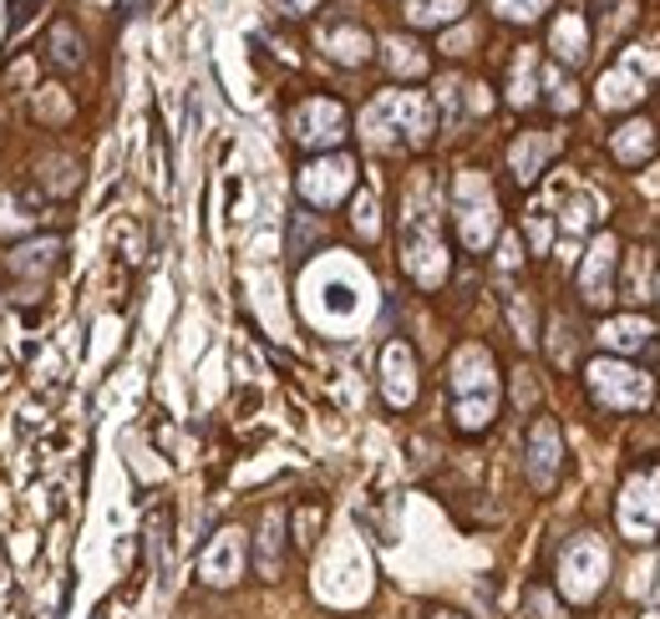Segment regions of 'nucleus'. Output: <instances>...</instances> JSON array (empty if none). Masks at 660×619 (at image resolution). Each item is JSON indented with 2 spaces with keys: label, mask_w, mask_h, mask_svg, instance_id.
Listing matches in <instances>:
<instances>
[{
  "label": "nucleus",
  "mask_w": 660,
  "mask_h": 619,
  "mask_svg": "<svg viewBox=\"0 0 660 619\" xmlns=\"http://www.w3.org/2000/svg\"><path fill=\"white\" fill-rule=\"evenodd\" d=\"M584 376H590L594 407H605V411H646L650 396H656L650 371L630 366V361H590Z\"/></svg>",
  "instance_id": "nucleus-1"
},
{
  "label": "nucleus",
  "mask_w": 660,
  "mask_h": 619,
  "mask_svg": "<svg viewBox=\"0 0 660 619\" xmlns=\"http://www.w3.org/2000/svg\"><path fill=\"white\" fill-rule=\"evenodd\" d=\"M605 574H609V554L594 533H580V539L564 543V554H559V589H564V599L590 605L594 594L605 589Z\"/></svg>",
  "instance_id": "nucleus-2"
},
{
  "label": "nucleus",
  "mask_w": 660,
  "mask_h": 619,
  "mask_svg": "<svg viewBox=\"0 0 660 619\" xmlns=\"http://www.w3.org/2000/svg\"><path fill=\"white\" fill-rule=\"evenodd\" d=\"M559 462H564V436H559V422L554 417H539V422L528 427V483L534 493H549L559 483Z\"/></svg>",
  "instance_id": "nucleus-3"
},
{
  "label": "nucleus",
  "mask_w": 660,
  "mask_h": 619,
  "mask_svg": "<svg viewBox=\"0 0 660 619\" xmlns=\"http://www.w3.org/2000/svg\"><path fill=\"white\" fill-rule=\"evenodd\" d=\"M615 264H620V250H615V239L600 234L590 244V254H584V269H580V300L594 305V310H605L609 300H615Z\"/></svg>",
  "instance_id": "nucleus-4"
},
{
  "label": "nucleus",
  "mask_w": 660,
  "mask_h": 619,
  "mask_svg": "<svg viewBox=\"0 0 660 619\" xmlns=\"http://www.w3.org/2000/svg\"><path fill=\"white\" fill-rule=\"evenodd\" d=\"M290 128L305 147H336L345 137V107L330 97H310L305 107H295Z\"/></svg>",
  "instance_id": "nucleus-5"
},
{
  "label": "nucleus",
  "mask_w": 660,
  "mask_h": 619,
  "mask_svg": "<svg viewBox=\"0 0 660 619\" xmlns=\"http://www.w3.org/2000/svg\"><path fill=\"white\" fill-rule=\"evenodd\" d=\"M351 178H356V163L351 158H320L300 173V194L310 203H320V209H336L345 198V188H351Z\"/></svg>",
  "instance_id": "nucleus-6"
},
{
  "label": "nucleus",
  "mask_w": 660,
  "mask_h": 619,
  "mask_svg": "<svg viewBox=\"0 0 660 619\" xmlns=\"http://www.w3.org/2000/svg\"><path fill=\"white\" fill-rule=\"evenodd\" d=\"M462 188L473 194V203L458 194V229H462V239H468V250H483L493 239V229H498V219H493V194H488V184L483 178H462Z\"/></svg>",
  "instance_id": "nucleus-7"
},
{
  "label": "nucleus",
  "mask_w": 660,
  "mask_h": 619,
  "mask_svg": "<svg viewBox=\"0 0 660 619\" xmlns=\"http://www.w3.org/2000/svg\"><path fill=\"white\" fill-rule=\"evenodd\" d=\"M204 579L209 584H234L239 574H244V533H234V528H224L219 539L209 543V554H204Z\"/></svg>",
  "instance_id": "nucleus-8"
},
{
  "label": "nucleus",
  "mask_w": 660,
  "mask_h": 619,
  "mask_svg": "<svg viewBox=\"0 0 660 619\" xmlns=\"http://www.w3.org/2000/svg\"><path fill=\"white\" fill-rule=\"evenodd\" d=\"M382 371H386V401H392V407H407L411 396H417V366H411L407 345H386Z\"/></svg>",
  "instance_id": "nucleus-9"
},
{
  "label": "nucleus",
  "mask_w": 660,
  "mask_h": 619,
  "mask_svg": "<svg viewBox=\"0 0 660 619\" xmlns=\"http://www.w3.org/2000/svg\"><path fill=\"white\" fill-rule=\"evenodd\" d=\"M640 92H646V81L635 77V56H625L615 71L600 77V102H605V107H630Z\"/></svg>",
  "instance_id": "nucleus-10"
},
{
  "label": "nucleus",
  "mask_w": 660,
  "mask_h": 619,
  "mask_svg": "<svg viewBox=\"0 0 660 619\" xmlns=\"http://www.w3.org/2000/svg\"><path fill=\"white\" fill-rule=\"evenodd\" d=\"M609 147H615V158L620 163H646L650 153H656V128H650L646 118H635L609 137Z\"/></svg>",
  "instance_id": "nucleus-11"
},
{
  "label": "nucleus",
  "mask_w": 660,
  "mask_h": 619,
  "mask_svg": "<svg viewBox=\"0 0 660 619\" xmlns=\"http://www.w3.org/2000/svg\"><path fill=\"white\" fill-rule=\"evenodd\" d=\"M279 564H285V513L270 508L264 523H260V574L264 579H275Z\"/></svg>",
  "instance_id": "nucleus-12"
},
{
  "label": "nucleus",
  "mask_w": 660,
  "mask_h": 619,
  "mask_svg": "<svg viewBox=\"0 0 660 619\" xmlns=\"http://www.w3.org/2000/svg\"><path fill=\"white\" fill-rule=\"evenodd\" d=\"M600 341H605L609 351H620V356H630V351H646V345L656 341V330H650L646 320L625 316V320H605V330H600Z\"/></svg>",
  "instance_id": "nucleus-13"
},
{
  "label": "nucleus",
  "mask_w": 660,
  "mask_h": 619,
  "mask_svg": "<svg viewBox=\"0 0 660 619\" xmlns=\"http://www.w3.org/2000/svg\"><path fill=\"white\" fill-rule=\"evenodd\" d=\"M46 46H52V62L62 66V71H81V66H87V52H81V36L72 21H56Z\"/></svg>",
  "instance_id": "nucleus-14"
},
{
  "label": "nucleus",
  "mask_w": 660,
  "mask_h": 619,
  "mask_svg": "<svg viewBox=\"0 0 660 619\" xmlns=\"http://www.w3.org/2000/svg\"><path fill=\"white\" fill-rule=\"evenodd\" d=\"M468 0H407V21L411 26H448L458 21Z\"/></svg>",
  "instance_id": "nucleus-15"
},
{
  "label": "nucleus",
  "mask_w": 660,
  "mask_h": 619,
  "mask_svg": "<svg viewBox=\"0 0 660 619\" xmlns=\"http://www.w3.org/2000/svg\"><path fill=\"white\" fill-rule=\"evenodd\" d=\"M554 52H559V62H569V66H580L584 56H590V41H584L580 15H564V21L554 26Z\"/></svg>",
  "instance_id": "nucleus-16"
},
{
  "label": "nucleus",
  "mask_w": 660,
  "mask_h": 619,
  "mask_svg": "<svg viewBox=\"0 0 660 619\" xmlns=\"http://www.w3.org/2000/svg\"><path fill=\"white\" fill-rule=\"evenodd\" d=\"M326 52L336 56V62H351V66H356V62H366V56H371V36H366L361 26L330 31V36H326Z\"/></svg>",
  "instance_id": "nucleus-17"
},
{
  "label": "nucleus",
  "mask_w": 660,
  "mask_h": 619,
  "mask_svg": "<svg viewBox=\"0 0 660 619\" xmlns=\"http://www.w3.org/2000/svg\"><path fill=\"white\" fill-rule=\"evenodd\" d=\"M543 153H549V143H543L539 132H528L524 143H518V147H514V168H518V178H524V184H528V178H534V173H539V163H543Z\"/></svg>",
  "instance_id": "nucleus-18"
},
{
  "label": "nucleus",
  "mask_w": 660,
  "mask_h": 619,
  "mask_svg": "<svg viewBox=\"0 0 660 619\" xmlns=\"http://www.w3.org/2000/svg\"><path fill=\"white\" fill-rule=\"evenodd\" d=\"M52 254H56V239H41V244H31V250H15V269L46 275V269H52Z\"/></svg>",
  "instance_id": "nucleus-19"
},
{
  "label": "nucleus",
  "mask_w": 660,
  "mask_h": 619,
  "mask_svg": "<svg viewBox=\"0 0 660 619\" xmlns=\"http://www.w3.org/2000/svg\"><path fill=\"white\" fill-rule=\"evenodd\" d=\"M168 523H173V513L158 508V513H153V564H158V579H168Z\"/></svg>",
  "instance_id": "nucleus-20"
},
{
  "label": "nucleus",
  "mask_w": 660,
  "mask_h": 619,
  "mask_svg": "<svg viewBox=\"0 0 660 619\" xmlns=\"http://www.w3.org/2000/svg\"><path fill=\"white\" fill-rule=\"evenodd\" d=\"M320 523H326V508H320V502L300 508V518H295V543H300V549H310V543H316V533H320Z\"/></svg>",
  "instance_id": "nucleus-21"
},
{
  "label": "nucleus",
  "mask_w": 660,
  "mask_h": 619,
  "mask_svg": "<svg viewBox=\"0 0 660 619\" xmlns=\"http://www.w3.org/2000/svg\"><path fill=\"white\" fill-rule=\"evenodd\" d=\"M498 5V15H508V21H539L543 11H549V0H493Z\"/></svg>",
  "instance_id": "nucleus-22"
},
{
  "label": "nucleus",
  "mask_w": 660,
  "mask_h": 619,
  "mask_svg": "<svg viewBox=\"0 0 660 619\" xmlns=\"http://www.w3.org/2000/svg\"><path fill=\"white\" fill-rule=\"evenodd\" d=\"M549 92H554L549 102H554L559 112H574V102H580V97H574V81L559 77V71H549Z\"/></svg>",
  "instance_id": "nucleus-23"
},
{
  "label": "nucleus",
  "mask_w": 660,
  "mask_h": 619,
  "mask_svg": "<svg viewBox=\"0 0 660 619\" xmlns=\"http://www.w3.org/2000/svg\"><path fill=\"white\" fill-rule=\"evenodd\" d=\"M41 5H46V0H11V36H21V31L36 21Z\"/></svg>",
  "instance_id": "nucleus-24"
},
{
  "label": "nucleus",
  "mask_w": 660,
  "mask_h": 619,
  "mask_svg": "<svg viewBox=\"0 0 660 619\" xmlns=\"http://www.w3.org/2000/svg\"><path fill=\"white\" fill-rule=\"evenodd\" d=\"M392 66H396V71H411V77H417V71H422V56H417V46H407V41H396V46H392Z\"/></svg>",
  "instance_id": "nucleus-25"
},
{
  "label": "nucleus",
  "mask_w": 660,
  "mask_h": 619,
  "mask_svg": "<svg viewBox=\"0 0 660 619\" xmlns=\"http://www.w3.org/2000/svg\"><path fill=\"white\" fill-rule=\"evenodd\" d=\"M549 330H554V335H569L564 320H554ZM554 361H559V366H564V361H574V341H554Z\"/></svg>",
  "instance_id": "nucleus-26"
},
{
  "label": "nucleus",
  "mask_w": 660,
  "mask_h": 619,
  "mask_svg": "<svg viewBox=\"0 0 660 619\" xmlns=\"http://www.w3.org/2000/svg\"><path fill=\"white\" fill-rule=\"evenodd\" d=\"M310 5H316V0H275V11H279V15H305Z\"/></svg>",
  "instance_id": "nucleus-27"
},
{
  "label": "nucleus",
  "mask_w": 660,
  "mask_h": 619,
  "mask_svg": "<svg viewBox=\"0 0 660 619\" xmlns=\"http://www.w3.org/2000/svg\"><path fill=\"white\" fill-rule=\"evenodd\" d=\"M437 619H458V615H437Z\"/></svg>",
  "instance_id": "nucleus-28"
},
{
  "label": "nucleus",
  "mask_w": 660,
  "mask_h": 619,
  "mask_svg": "<svg viewBox=\"0 0 660 619\" xmlns=\"http://www.w3.org/2000/svg\"><path fill=\"white\" fill-rule=\"evenodd\" d=\"M656 300H660V279H656Z\"/></svg>",
  "instance_id": "nucleus-29"
}]
</instances>
